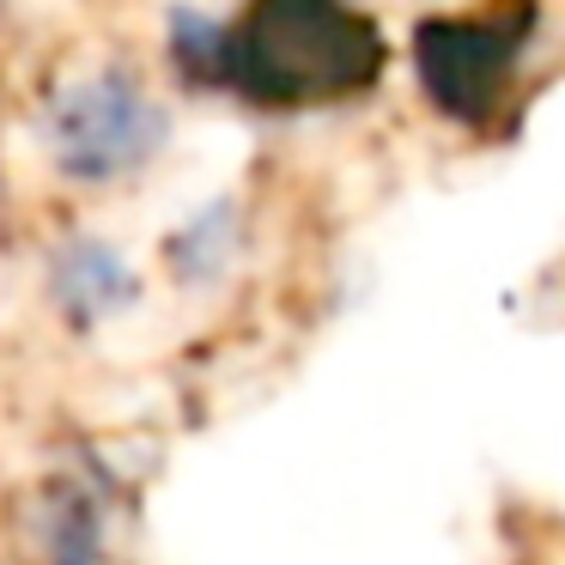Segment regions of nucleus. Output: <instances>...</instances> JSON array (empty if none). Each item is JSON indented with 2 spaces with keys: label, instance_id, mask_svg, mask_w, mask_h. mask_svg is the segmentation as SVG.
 <instances>
[{
  "label": "nucleus",
  "instance_id": "obj_1",
  "mask_svg": "<svg viewBox=\"0 0 565 565\" xmlns=\"http://www.w3.org/2000/svg\"><path fill=\"white\" fill-rule=\"evenodd\" d=\"M232 62L249 92H268L274 104H305L317 92L365 86L377 43L329 0H268L232 43Z\"/></svg>",
  "mask_w": 565,
  "mask_h": 565
},
{
  "label": "nucleus",
  "instance_id": "obj_2",
  "mask_svg": "<svg viewBox=\"0 0 565 565\" xmlns=\"http://www.w3.org/2000/svg\"><path fill=\"white\" fill-rule=\"evenodd\" d=\"M164 116L122 74H98L55 104V159L74 177H122L152 152Z\"/></svg>",
  "mask_w": 565,
  "mask_h": 565
}]
</instances>
